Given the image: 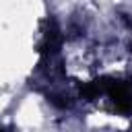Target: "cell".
I'll return each instance as SVG.
<instances>
[{
  "mask_svg": "<svg viewBox=\"0 0 132 132\" xmlns=\"http://www.w3.org/2000/svg\"><path fill=\"white\" fill-rule=\"evenodd\" d=\"M97 85H99V93L107 95L120 113H132V85L128 80L101 76L97 78Z\"/></svg>",
  "mask_w": 132,
  "mask_h": 132,
  "instance_id": "obj_1",
  "label": "cell"
},
{
  "mask_svg": "<svg viewBox=\"0 0 132 132\" xmlns=\"http://www.w3.org/2000/svg\"><path fill=\"white\" fill-rule=\"evenodd\" d=\"M0 132H4V130H0Z\"/></svg>",
  "mask_w": 132,
  "mask_h": 132,
  "instance_id": "obj_2",
  "label": "cell"
}]
</instances>
